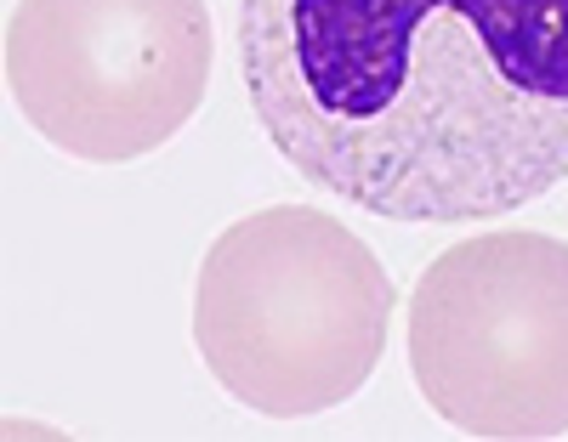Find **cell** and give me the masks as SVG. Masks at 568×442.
Returning <instances> with one entry per match:
<instances>
[{"label":"cell","mask_w":568,"mask_h":442,"mask_svg":"<svg viewBox=\"0 0 568 442\" xmlns=\"http://www.w3.org/2000/svg\"><path fill=\"white\" fill-rule=\"evenodd\" d=\"M273 154L387 222H500L568 182V0H240Z\"/></svg>","instance_id":"cell-1"},{"label":"cell","mask_w":568,"mask_h":442,"mask_svg":"<svg viewBox=\"0 0 568 442\" xmlns=\"http://www.w3.org/2000/svg\"><path fill=\"white\" fill-rule=\"evenodd\" d=\"M398 289L318 205H267L216 233L194 278V347L240 409L307 420L375 374Z\"/></svg>","instance_id":"cell-2"},{"label":"cell","mask_w":568,"mask_h":442,"mask_svg":"<svg viewBox=\"0 0 568 442\" xmlns=\"http://www.w3.org/2000/svg\"><path fill=\"white\" fill-rule=\"evenodd\" d=\"M409 374L466 436H568V244L511 227L433 256L409 295Z\"/></svg>","instance_id":"cell-3"},{"label":"cell","mask_w":568,"mask_h":442,"mask_svg":"<svg viewBox=\"0 0 568 442\" xmlns=\"http://www.w3.org/2000/svg\"><path fill=\"white\" fill-rule=\"evenodd\" d=\"M205 0H18L7 85L69 160L125 165L165 147L211 91Z\"/></svg>","instance_id":"cell-4"}]
</instances>
